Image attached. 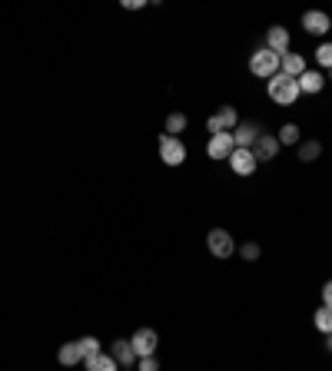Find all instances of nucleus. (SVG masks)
Returning <instances> with one entry per match:
<instances>
[{
	"label": "nucleus",
	"mask_w": 332,
	"mask_h": 371,
	"mask_svg": "<svg viewBox=\"0 0 332 371\" xmlns=\"http://www.w3.org/2000/svg\"><path fill=\"white\" fill-rule=\"evenodd\" d=\"M266 93H269V100L279 106H293L302 96L299 93V80L296 77H286V73H276L273 80L266 83Z\"/></svg>",
	"instance_id": "f257e3e1"
},
{
	"label": "nucleus",
	"mask_w": 332,
	"mask_h": 371,
	"mask_svg": "<svg viewBox=\"0 0 332 371\" xmlns=\"http://www.w3.org/2000/svg\"><path fill=\"white\" fill-rule=\"evenodd\" d=\"M249 73L253 77H262V80H273L279 73V53H273L269 46H260L253 57H249Z\"/></svg>",
	"instance_id": "f03ea898"
},
{
	"label": "nucleus",
	"mask_w": 332,
	"mask_h": 371,
	"mask_svg": "<svg viewBox=\"0 0 332 371\" xmlns=\"http://www.w3.org/2000/svg\"><path fill=\"white\" fill-rule=\"evenodd\" d=\"M160 160L166 162V166H183L186 162V143L179 136H160Z\"/></svg>",
	"instance_id": "7ed1b4c3"
},
{
	"label": "nucleus",
	"mask_w": 332,
	"mask_h": 371,
	"mask_svg": "<svg viewBox=\"0 0 332 371\" xmlns=\"http://www.w3.org/2000/svg\"><path fill=\"white\" fill-rule=\"evenodd\" d=\"M206 249H210L213 259H229L236 252V242H233V235L226 229H210L206 232Z\"/></svg>",
	"instance_id": "20e7f679"
},
{
	"label": "nucleus",
	"mask_w": 332,
	"mask_h": 371,
	"mask_svg": "<svg viewBox=\"0 0 332 371\" xmlns=\"http://www.w3.org/2000/svg\"><path fill=\"white\" fill-rule=\"evenodd\" d=\"M130 345L136 351V358H150V355H156V348H160V335H156L153 328H136Z\"/></svg>",
	"instance_id": "39448f33"
},
{
	"label": "nucleus",
	"mask_w": 332,
	"mask_h": 371,
	"mask_svg": "<svg viewBox=\"0 0 332 371\" xmlns=\"http://www.w3.org/2000/svg\"><path fill=\"white\" fill-rule=\"evenodd\" d=\"M239 126V113L236 106H223L216 116H210L206 119V129H210V136H216V133H229V129Z\"/></svg>",
	"instance_id": "423d86ee"
},
{
	"label": "nucleus",
	"mask_w": 332,
	"mask_h": 371,
	"mask_svg": "<svg viewBox=\"0 0 332 371\" xmlns=\"http://www.w3.org/2000/svg\"><path fill=\"white\" fill-rule=\"evenodd\" d=\"M279 139L273 136V133H260V139L253 143V156H256V162H273L276 156H279Z\"/></svg>",
	"instance_id": "0eeeda50"
},
{
	"label": "nucleus",
	"mask_w": 332,
	"mask_h": 371,
	"mask_svg": "<svg viewBox=\"0 0 332 371\" xmlns=\"http://www.w3.org/2000/svg\"><path fill=\"white\" fill-rule=\"evenodd\" d=\"M233 150H236L233 133H216V136H210V143H206V156H210V160H229Z\"/></svg>",
	"instance_id": "6e6552de"
},
{
	"label": "nucleus",
	"mask_w": 332,
	"mask_h": 371,
	"mask_svg": "<svg viewBox=\"0 0 332 371\" xmlns=\"http://www.w3.org/2000/svg\"><path fill=\"white\" fill-rule=\"evenodd\" d=\"M229 166H233V173H236V176H253L256 169H260V162H256L253 150H233Z\"/></svg>",
	"instance_id": "1a4fd4ad"
},
{
	"label": "nucleus",
	"mask_w": 332,
	"mask_h": 371,
	"mask_svg": "<svg viewBox=\"0 0 332 371\" xmlns=\"http://www.w3.org/2000/svg\"><path fill=\"white\" fill-rule=\"evenodd\" d=\"M289 44H293V34H289L286 27H279V23H276V27H269V34H266V46H269L273 53H279V57H283V53H289Z\"/></svg>",
	"instance_id": "9d476101"
},
{
	"label": "nucleus",
	"mask_w": 332,
	"mask_h": 371,
	"mask_svg": "<svg viewBox=\"0 0 332 371\" xmlns=\"http://www.w3.org/2000/svg\"><path fill=\"white\" fill-rule=\"evenodd\" d=\"M329 13L326 11H306L302 13V27H306V34H312V37H322L326 30H329Z\"/></svg>",
	"instance_id": "9b49d317"
},
{
	"label": "nucleus",
	"mask_w": 332,
	"mask_h": 371,
	"mask_svg": "<svg viewBox=\"0 0 332 371\" xmlns=\"http://www.w3.org/2000/svg\"><path fill=\"white\" fill-rule=\"evenodd\" d=\"M262 129L256 126V123H239L236 129H233V143H236V150H253V143L260 139Z\"/></svg>",
	"instance_id": "f8f14e48"
},
{
	"label": "nucleus",
	"mask_w": 332,
	"mask_h": 371,
	"mask_svg": "<svg viewBox=\"0 0 332 371\" xmlns=\"http://www.w3.org/2000/svg\"><path fill=\"white\" fill-rule=\"evenodd\" d=\"M279 73H286V77H302L306 73V60H302V53H283L279 57Z\"/></svg>",
	"instance_id": "ddd939ff"
},
{
	"label": "nucleus",
	"mask_w": 332,
	"mask_h": 371,
	"mask_svg": "<svg viewBox=\"0 0 332 371\" xmlns=\"http://www.w3.org/2000/svg\"><path fill=\"white\" fill-rule=\"evenodd\" d=\"M110 355L117 358L120 368H130L133 361H136V351H133L130 338H117V341H113V351H110Z\"/></svg>",
	"instance_id": "4468645a"
},
{
	"label": "nucleus",
	"mask_w": 332,
	"mask_h": 371,
	"mask_svg": "<svg viewBox=\"0 0 332 371\" xmlns=\"http://www.w3.org/2000/svg\"><path fill=\"white\" fill-rule=\"evenodd\" d=\"M322 86H326V77H322V73H316V70H306V73L299 77V93H306V96H316V93H322Z\"/></svg>",
	"instance_id": "2eb2a0df"
},
{
	"label": "nucleus",
	"mask_w": 332,
	"mask_h": 371,
	"mask_svg": "<svg viewBox=\"0 0 332 371\" xmlns=\"http://www.w3.org/2000/svg\"><path fill=\"white\" fill-rule=\"evenodd\" d=\"M57 361H60V365H67V368L80 365V361H83L80 341H63V345H60V351H57Z\"/></svg>",
	"instance_id": "dca6fc26"
},
{
	"label": "nucleus",
	"mask_w": 332,
	"mask_h": 371,
	"mask_svg": "<svg viewBox=\"0 0 332 371\" xmlns=\"http://www.w3.org/2000/svg\"><path fill=\"white\" fill-rule=\"evenodd\" d=\"M296 156H299V162H316L322 156V143L319 139H302L296 146Z\"/></svg>",
	"instance_id": "f3484780"
},
{
	"label": "nucleus",
	"mask_w": 332,
	"mask_h": 371,
	"mask_svg": "<svg viewBox=\"0 0 332 371\" xmlns=\"http://www.w3.org/2000/svg\"><path fill=\"white\" fill-rule=\"evenodd\" d=\"M87 371H120V365H117L113 355L100 351V355H94V358H87Z\"/></svg>",
	"instance_id": "a211bd4d"
},
{
	"label": "nucleus",
	"mask_w": 332,
	"mask_h": 371,
	"mask_svg": "<svg viewBox=\"0 0 332 371\" xmlns=\"http://www.w3.org/2000/svg\"><path fill=\"white\" fill-rule=\"evenodd\" d=\"M186 123H190V119H186V113H170L166 116V136H179V133H183V129H186Z\"/></svg>",
	"instance_id": "6ab92c4d"
},
{
	"label": "nucleus",
	"mask_w": 332,
	"mask_h": 371,
	"mask_svg": "<svg viewBox=\"0 0 332 371\" xmlns=\"http://www.w3.org/2000/svg\"><path fill=\"white\" fill-rule=\"evenodd\" d=\"M276 139H279V146H299V126L296 123H283Z\"/></svg>",
	"instance_id": "aec40b11"
},
{
	"label": "nucleus",
	"mask_w": 332,
	"mask_h": 371,
	"mask_svg": "<svg viewBox=\"0 0 332 371\" xmlns=\"http://www.w3.org/2000/svg\"><path fill=\"white\" fill-rule=\"evenodd\" d=\"M312 318H316V328H319L322 335H332V308H326V305H322V308H316V315H312Z\"/></svg>",
	"instance_id": "412c9836"
},
{
	"label": "nucleus",
	"mask_w": 332,
	"mask_h": 371,
	"mask_svg": "<svg viewBox=\"0 0 332 371\" xmlns=\"http://www.w3.org/2000/svg\"><path fill=\"white\" fill-rule=\"evenodd\" d=\"M80 351H83V361L94 358V355H100V351H103V348H100V338H94V335L80 338Z\"/></svg>",
	"instance_id": "4be33fe9"
},
{
	"label": "nucleus",
	"mask_w": 332,
	"mask_h": 371,
	"mask_svg": "<svg viewBox=\"0 0 332 371\" xmlns=\"http://www.w3.org/2000/svg\"><path fill=\"white\" fill-rule=\"evenodd\" d=\"M316 60H319L322 70H332V40H326V44L316 46Z\"/></svg>",
	"instance_id": "5701e85b"
},
{
	"label": "nucleus",
	"mask_w": 332,
	"mask_h": 371,
	"mask_svg": "<svg viewBox=\"0 0 332 371\" xmlns=\"http://www.w3.org/2000/svg\"><path fill=\"white\" fill-rule=\"evenodd\" d=\"M239 255H243V262H256V259L262 255V249L256 242H246L243 249H239Z\"/></svg>",
	"instance_id": "b1692460"
},
{
	"label": "nucleus",
	"mask_w": 332,
	"mask_h": 371,
	"mask_svg": "<svg viewBox=\"0 0 332 371\" xmlns=\"http://www.w3.org/2000/svg\"><path fill=\"white\" fill-rule=\"evenodd\" d=\"M140 371H160V361H156V355H150V358H140Z\"/></svg>",
	"instance_id": "393cba45"
},
{
	"label": "nucleus",
	"mask_w": 332,
	"mask_h": 371,
	"mask_svg": "<svg viewBox=\"0 0 332 371\" xmlns=\"http://www.w3.org/2000/svg\"><path fill=\"white\" fill-rule=\"evenodd\" d=\"M322 305H326V308H332V282H326V285H322Z\"/></svg>",
	"instance_id": "a878e982"
},
{
	"label": "nucleus",
	"mask_w": 332,
	"mask_h": 371,
	"mask_svg": "<svg viewBox=\"0 0 332 371\" xmlns=\"http://www.w3.org/2000/svg\"><path fill=\"white\" fill-rule=\"evenodd\" d=\"M123 7L127 11H140V7H146V0H123Z\"/></svg>",
	"instance_id": "bb28decb"
},
{
	"label": "nucleus",
	"mask_w": 332,
	"mask_h": 371,
	"mask_svg": "<svg viewBox=\"0 0 332 371\" xmlns=\"http://www.w3.org/2000/svg\"><path fill=\"white\" fill-rule=\"evenodd\" d=\"M326 351H332V335H326Z\"/></svg>",
	"instance_id": "cd10ccee"
},
{
	"label": "nucleus",
	"mask_w": 332,
	"mask_h": 371,
	"mask_svg": "<svg viewBox=\"0 0 332 371\" xmlns=\"http://www.w3.org/2000/svg\"><path fill=\"white\" fill-rule=\"evenodd\" d=\"M329 77H332V70H329Z\"/></svg>",
	"instance_id": "c85d7f7f"
},
{
	"label": "nucleus",
	"mask_w": 332,
	"mask_h": 371,
	"mask_svg": "<svg viewBox=\"0 0 332 371\" xmlns=\"http://www.w3.org/2000/svg\"><path fill=\"white\" fill-rule=\"evenodd\" d=\"M329 30H332V23H329Z\"/></svg>",
	"instance_id": "c756f323"
}]
</instances>
